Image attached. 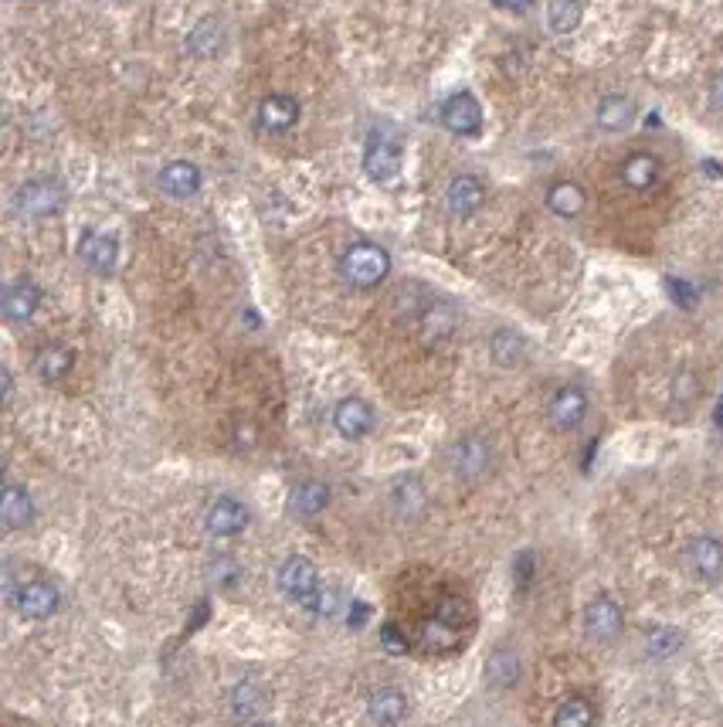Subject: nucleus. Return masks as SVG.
I'll use <instances>...</instances> for the list:
<instances>
[{"label": "nucleus", "mask_w": 723, "mask_h": 727, "mask_svg": "<svg viewBox=\"0 0 723 727\" xmlns=\"http://www.w3.org/2000/svg\"><path fill=\"white\" fill-rule=\"evenodd\" d=\"M387 272H391V255H387L384 248L374 245V242L350 245L347 252H343V259H340V276H343L347 286H354V289L381 286V282L387 279Z\"/></svg>", "instance_id": "nucleus-1"}, {"label": "nucleus", "mask_w": 723, "mask_h": 727, "mask_svg": "<svg viewBox=\"0 0 723 727\" xmlns=\"http://www.w3.org/2000/svg\"><path fill=\"white\" fill-rule=\"evenodd\" d=\"M65 204V187L55 177H31L17 187L14 194V215L21 221H45L58 215Z\"/></svg>", "instance_id": "nucleus-2"}, {"label": "nucleus", "mask_w": 723, "mask_h": 727, "mask_svg": "<svg viewBox=\"0 0 723 727\" xmlns=\"http://www.w3.org/2000/svg\"><path fill=\"white\" fill-rule=\"evenodd\" d=\"M401 164H404V150L394 136H387V133L370 136L367 147H364V174L370 177V181L391 184L394 177L401 174Z\"/></svg>", "instance_id": "nucleus-3"}, {"label": "nucleus", "mask_w": 723, "mask_h": 727, "mask_svg": "<svg viewBox=\"0 0 723 727\" xmlns=\"http://www.w3.org/2000/svg\"><path fill=\"white\" fill-rule=\"evenodd\" d=\"M449 466L459 480L476 483L493 469V446L482 435H462L449 452Z\"/></svg>", "instance_id": "nucleus-4"}, {"label": "nucleus", "mask_w": 723, "mask_h": 727, "mask_svg": "<svg viewBox=\"0 0 723 727\" xmlns=\"http://www.w3.org/2000/svg\"><path fill=\"white\" fill-rule=\"evenodd\" d=\"M622 626H625V615L615 598L598 595L584 605V632H588V639H595V643H615V639L622 636Z\"/></svg>", "instance_id": "nucleus-5"}, {"label": "nucleus", "mask_w": 723, "mask_h": 727, "mask_svg": "<svg viewBox=\"0 0 723 727\" xmlns=\"http://www.w3.org/2000/svg\"><path fill=\"white\" fill-rule=\"evenodd\" d=\"M320 588V571H316V564L309 558H299V554H292V558L282 561L279 568V592L292 598V602L306 605L313 592Z\"/></svg>", "instance_id": "nucleus-6"}, {"label": "nucleus", "mask_w": 723, "mask_h": 727, "mask_svg": "<svg viewBox=\"0 0 723 727\" xmlns=\"http://www.w3.org/2000/svg\"><path fill=\"white\" fill-rule=\"evenodd\" d=\"M442 123L455 136H479L482 130V106L472 92H455L442 102Z\"/></svg>", "instance_id": "nucleus-7"}, {"label": "nucleus", "mask_w": 723, "mask_h": 727, "mask_svg": "<svg viewBox=\"0 0 723 727\" xmlns=\"http://www.w3.org/2000/svg\"><path fill=\"white\" fill-rule=\"evenodd\" d=\"M248 520H252V513L235 496H218L204 513V527L211 537H238L248 527Z\"/></svg>", "instance_id": "nucleus-8"}, {"label": "nucleus", "mask_w": 723, "mask_h": 727, "mask_svg": "<svg viewBox=\"0 0 723 727\" xmlns=\"http://www.w3.org/2000/svg\"><path fill=\"white\" fill-rule=\"evenodd\" d=\"M299 99L286 96V92H272L258 102V130L262 133H289L299 123Z\"/></svg>", "instance_id": "nucleus-9"}, {"label": "nucleus", "mask_w": 723, "mask_h": 727, "mask_svg": "<svg viewBox=\"0 0 723 727\" xmlns=\"http://www.w3.org/2000/svg\"><path fill=\"white\" fill-rule=\"evenodd\" d=\"M14 605L21 609L24 619L45 622V619H51V615L58 612V605H62V595H58V588L51 585V581H24L21 595H17Z\"/></svg>", "instance_id": "nucleus-10"}, {"label": "nucleus", "mask_w": 723, "mask_h": 727, "mask_svg": "<svg viewBox=\"0 0 723 727\" xmlns=\"http://www.w3.org/2000/svg\"><path fill=\"white\" fill-rule=\"evenodd\" d=\"M584 415H588V395H584L581 388H574V384H567V388L557 391V395L550 398V405H547L550 425H554V429H561V432L578 429V425L584 422Z\"/></svg>", "instance_id": "nucleus-11"}, {"label": "nucleus", "mask_w": 723, "mask_h": 727, "mask_svg": "<svg viewBox=\"0 0 723 727\" xmlns=\"http://www.w3.org/2000/svg\"><path fill=\"white\" fill-rule=\"evenodd\" d=\"M686 568L700 581H717L723 575V544L710 534L693 537L686 547Z\"/></svg>", "instance_id": "nucleus-12"}, {"label": "nucleus", "mask_w": 723, "mask_h": 727, "mask_svg": "<svg viewBox=\"0 0 723 727\" xmlns=\"http://www.w3.org/2000/svg\"><path fill=\"white\" fill-rule=\"evenodd\" d=\"M157 184H160V191L167 194V198L187 201V198H194V194L201 191L204 177H201V170H197V164H191V160H174V164H167L160 170Z\"/></svg>", "instance_id": "nucleus-13"}, {"label": "nucleus", "mask_w": 723, "mask_h": 727, "mask_svg": "<svg viewBox=\"0 0 723 727\" xmlns=\"http://www.w3.org/2000/svg\"><path fill=\"white\" fill-rule=\"evenodd\" d=\"M445 204L455 218H472L486 204V184L476 174H459L445 191Z\"/></svg>", "instance_id": "nucleus-14"}, {"label": "nucleus", "mask_w": 723, "mask_h": 727, "mask_svg": "<svg viewBox=\"0 0 723 727\" xmlns=\"http://www.w3.org/2000/svg\"><path fill=\"white\" fill-rule=\"evenodd\" d=\"M333 425H337V432L343 439L357 442L374 429V408H370L364 398H343L337 405V412H333Z\"/></svg>", "instance_id": "nucleus-15"}, {"label": "nucleus", "mask_w": 723, "mask_h": 727, "mask_svg": "<svg viewBox=\"0 0 723 727\" xmlns=\"http://www.w3.org/2000/svg\"><path fill=\"white\" fill-rule=\"evenodd\" d=\"M79 259L89 265L96 276H109V272L116 269V259H119L116 238L106 235V232H85L82 242H79Z\"/></svg>", "instance_id": "nucleus-16"}, {"label": "nucleus", "mask_w": 723, "mask_h": 727, "mask_svg": "<svg viewBox=\"0 0 723 727\" xmlns=\"http://www.w3.org/2000/svg\"><path fill=\"white\" fill-rule=\"evenodd\" d=\"M367 717L377 727H398L408 717V697L398 687H381L367 700Z\"/></svg>", "instance_id": "nucleus-17"}, {"label": "nucleus", "mask_w": 723, "mask_h": 727, "mask_svg": "<svg viewBox=\"0 0 723 727\" xmlns=\"http://www.w3.org/2000/svg\"><path fill=\"white\" fill-rule=\"evenodd\" d=\"M38 306H41V289L34 286L31 279H17L7 286V293H4V316L11 323H24V320H31L34 313H38Z\"/></svg>", "instance_id": "nucleus-18"}, {"label": "nucleus", "mask_w": 723, "mask_h": 727, "mask_svg": "<svg viewBox=\"0 0 723 727\" xmlns=\"http://www.w3.org/2000/svg\"><path fill=\"white\" fill-rule=\"evenodd\" d=\"M187 51L194 58H218L225 51V24L218 17H204V21L194 24V31L187 34Z\"/></svg>", "instance_id": "nucleus-19"}, {"label": "nucleus", "mask_w": 723, "mask_h": 727, "mask_svg": "<svg viewBox=\"0 0 723 727\" xmlns=\"http://www.w3.org/2000/svg\"><path fill=\"white\" fill-rule=\"evenodd\" d=\"M391 503H394V513H398L401 520H408V524L411 520H418L428 507L425 486H421L418 476H401L391 490Z\"/></svg>", "instance_id": "nucleus-20"}, {"label": "nucleus", "mask_w": 723, "mask_h": 727, "mask_svg": "<svg viewBox=\"0 0 723 727\" xmlns=\"http://www.w3.org/2000/svg\"><path fill=\"white\" fill-rule=\"evenodd\" d=\"M34 520V500L28 490H21V486H7L4 496H0V524L7 530H21L28 527Z\"/></svg>", "instance_id": "nucleus-21"}, {"label": "nucleus", "mask_w": 723, "mask_h": 727, "mask_svg": "<svg viewBox=\"0 0 723 727\" xmlns=\"http://www.w3.org/2000/svg\"><path fill=\"white\" fill-rule=\"evenodd\" d=\"M595 119H598L601 130L622 133V130H628V126L635 123V102L628 96H605L598 102Z\"/></svg>", "instance_id": "nucleus-22"}, {"label": "nucleus", "mask_w": 723, "mask_h": 727, "mask_svg": "<svg viewBox=\"0 0 723 727\" xmlns=\"http://www.w3.org/2000/svg\"><path fill=\"white\" fill-rule=\"evenodd\" d=\"M486 680H489V687H496V690L516 687V680H520V656L506 646L493 649L486 660Z\"/></svg>", "instance_id": "nucleus-23"}, {"label": "nucleus", "mask_w": 723, "mask_h": 727, "mask_svg": "<svg viewBox=\"0 0 723 727\" xmlns=\"http://www.w3.org/2000/svg\"><path fill=\"white\" fill-rule=\"evenodd\" d=\"M547 208L554 211L557 218H578L584 208H588V194H584L581 184L574 181H561L547 191Z\"/></svg>", "instance_id": "nucleus-24"}, {"label": "nucleus", "mask_w": 723, "mask_h": 727, "mask_svg": "<svg viewBox=\"0 0 723 727\" xmlns=\"http://www.w3.org/2000/svg\"><path fill=\"white\" fill-rule=\"evenodd\" d=\"M326 503H330V486L320 480L299 483L289 496V510L296 513V517H316V513L326 510Z\"/></svg>", "instance_id": "nucleus-25"}, {"label": "nucleus", "mask_w": 723, "mask_h": 727, "mask_svg": "<svg viewBox=\"0 0 723 727\" xmlns=\"http://www.w3.org/2000/svg\"><path fill=\"white\" fill-rule=\"evenodd\" d=\"M489 354H493V361L499 367H516L527 361V340H523V333L503 327L493 333V340H489Z\"/></svg>", "instance_id": "nucleus-26"}, {"label": "nucleus", "mask_w": 723, "mask_h": 727, "mask_svg": "<svg viewBox=\"0 0 723 727\" xmlns=\"http://www.w3.org/2000/svg\"><path fill=\"white\" fill-rule=\"evenodd\" d=\"M72 350L62 347V344H48V347H41L38 350V357H34V371H38V378L41 381H48V384H55V381H62L68 371H72Z\"/></svg>", "instance_id": "nucleus-27"}, {"label": "nucleus", "mask_w": 723, "mask_h": 727, "mask_svg": "<svg viewBox=\"0 0 723 727\" xmlns=\"http://www.w3.org/2000/svg\"><path fill=\"white\" fill-rule=\"evenodd\" d=\"M622 181L632 191H649L659 181V160L652 153H632L622 164Z\"/></svg>", "instance_id": "nucleus-28"}, {"label": "nucleus", "mask_w": 723, "mask_h": 727, "mask_svg": "<svg viewBox=\"0 0 723 727\" xmlns=\"http://www.w3.org/2000/svg\"><path fill=\"white\" fill-rule=\"evenodd\" d=\"M455 330V310L449 303H432L421 316V340L425 344H438V340L452 337Z\"/></svg>", "instance_id": "nucleus-29"}, {"label": "nucleus", "mask_w": 723, "mask_h": 727, "mask_svg": "<svg viewBox=\"0 0 723 727\" xmlns=\"http://www.w3.org/2000/svg\"><path fill=\"white\" fill-rule=\"evenodd\" d=\"M265 707V690L258 687L255 680H241L235 690H231V714L238 721H255L258 711Z\"/></svg>", "instance_id": "nucleus-30"}, {"label": "nucleus", "mask_w": 723, "mask_h": 727, "mask_svg": "<svg viewBox=\"0 0 723 727\" xmlns=\"http://www.w3.org/2000/svg\"><path fill=\"white\" fill-rule=\"evenodd\" d=\"M595 704L588 697H567L557 704L554 711V727H595Z\"/></svg>", "instance_id": "nucleus-31"}, {"label": "nucleus", "mask_w": 723, "mask_h": 727, "mask_svg": "<svg viewBox=\"0 0 723 727\" xmlns=\"http://www.w3.org/2000/svg\"><path fill=\"white\" fill-rule=\"evenodd\" d=\"M584 4L581 0H550L547 4V24L554 34H571L581 28Z\"/></svg>", "instance_id": "nucleus-32"}, {"label": "nucleus", "mask_w": 723, "mask_h": 727, "mask_svg": "<svg viewBox=\"0 0 723 727\" xmlns=\"http://www.w3.org/2000/svg\"><path fill=\"white\" fill-rule=\"evenodd\" d=\"M459 632L462 629H455L449 626V622H442V619H428L425 622V629H421V643H425L432 653H445V649H452L455 643H459Z\"/></svg>", "instance_id": "nucleus-33"}, {"label": "nucleus", "mask_w": 723, "mask_h": 727, "mask_svg": "<svg viewBox=\"0 0 723 727\" xmlns=\"http://www.w3.org/2000/svg\"><path fill=\"white\" fill-rule=\"evenodd\" d=\"M645 649H649L656 660H666V656H673V653L683 649V632L673 629V626L649 629V636H645Z\"/></svg>", "instance_id": "nucleus-34"}, {"label": "nucleus", "mask_w": 723, "mask_h": 727, "mask_svg": "<svg viewBox=\"0 0 723 727\" xmlns=\"http://www.w3.org/2000/svg\"><path fill=\"white\" fill-rule=\"evenodd\" d=\"M241 578H245V568H241L235 558H228V554H218V558L208 561V581H211V585L238 588Z\"/></svg>", "instance_id": "nucleus-35"}, {"label": "nucleus", "mask_w": 723, "mask_h": 727, "mask_svg": "<svg viewBox=\"0 0 723 727\" xmlns=\"http://www.w3.org/2000/svg\"><path fill=\"white\" fill-rule=\"evenodd\" d=\"M303 609H309L313 615H323V619H330V615H337L340 609V588H333V585H320L313 592V598L303 605Z\"/></svg>", "instance_id": "nucleus-36"}, {"label": "nucleus", "mask_w": 723, "mask_h": 727, "mask_svg": "<svg viewBox=\"0 0 723 727\" xmlns=\"http://www.w3.org/2000/svg\"><path fill=\"white\" fill-rule=\"evenodd\" d=\"M435 619H442V622H449V626L462 629V622L469 619V602H462V598H455V595H445L442 602H438V609H435Z\"/></svg>", "instance_id": "nucleus-37"}, {"label": "nucleus", "mask_w": 723, "mask_h": 727, "mask_svg": "<svg viewBox=\"0 0 723 727\" xmlns=\"http://www.w3.org/2000/svg\"><path fill=\"white\" fill-rule=\"evenodd\" d=\"M381 639H384V649L387 653H394V656H401V653H408V639L401 636V629L398 626H381Z\"/></svg>", "instance_id": "nucleus-38"}, {"label": "nucleus", "mask_w": 723, "mask_h": 727, "mask_svg": "<svg viewBox=\"0 0 723 727\" xmlns=\"http://www.w3.org/2000/svg\"><path fill=\"white\" fill-rule=\"evenodd\" d=\"M696 391H700V384H696V378L690 371H683L676 378V398H683V401H690V398H696Z\"/></svg>", "instance_id": "nucleus-39"}, {"label": "nucleus", "mask_w": 723, "mask_h": 727, "mask_svg": "<svg viewBox=\"0 0 723 727\" xmlns=\"http://www.w3.org/2000/svg\"><path fill=\"white\" fill-rule=\"evenodd\" d=\"M666 286H669V293L676 296V303H683V306H693L696 303V293H693L690 286H686L683 279H669Z\"/></svg>", "instance_id": "nucleus-40"}, {"label": "nucleus", "mask_w": 723, "mask_h": 727, "mask_svg": "<svg viewBox=\"0 0 723 727\" xmlns=\"http://www.w3.org/2000/svg\"><path fill=\"white\" fill-rule=\"evenodd\" d=\"M530 571H533V554L530 551H523L520 558H516V564H513V575H516V585H527L530 581Z\"/></svg>", "instance_id": "nucleus-41"}, {"label": "nucleus", "mask_w": 723, "mask_h": 727, "mask_svg": "<svg viewBox=\"0 0 723 727\" xmlns=\"http://www.w3.org/2000/svg\"><path fill=\"white\" fill-rule=\"evenodd\" d=\"M710 102H713V109H720L723 113V75H717L710 85Z\"/></svg>", "instance_id": "nucleus-42"}, {"label": "nucleus", "mask_w": 723, "mask_h": 727, "mask_svg": "<svg viewBox=\"0 0 723 727\" xmlns=\"http://www.w3.org/2000/svg\"><path fill=\"white\" fill-rule=\"evenodd\" d=\"M11 391H14V384H11V371H4V398L11 401Z\"/></svg>", "instance_id": "nucleus-43"}, {"label": "nucleus", "mask_w": 723, "mask_h": 727, "mask_svg": "<svg viewBox=\"0 0 723 727\" xmlns=\"http://www.w3.org/2000/svg\"><path fill=\"white\" fill-rule=\"evenodd\" d=\"M713 422H717L720 429H723V395H720V401H717V412H713Z\"/></svg>", "instance_id": "nucleus-44"}, {"label": "nucleus", "mask_w": 723, "mask_h": 727, "mask_svg": "<svg viewBox=\"0 0 723 727\" xmlns=\"http://www.w3.org/2000/svg\"><path fill=\"white\" fill-rule=\"evenodd\" d=\"M248 727H279V724H272V721H252Z\"/></svg>", "instance_id": "nucleus-45"}]
</instances>
